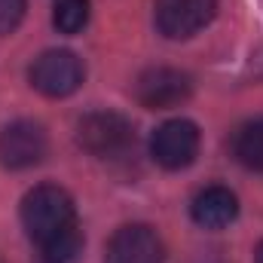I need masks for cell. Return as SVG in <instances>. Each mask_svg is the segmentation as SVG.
<instances>
[{"label": "cell", "mask_w": 263, "mask_h": 263, "mask_svg": "<svg viewBox=\"0 0 263 263\" xmlns=\"http://www.w3.org/2000/svg\"><path fill=\"white\" fill-rule=\"evenodd\" d=\"M18 214H22V227H25L28 239L37 242V248H43L46 242H52L65 230L77 227L73 199L59 184H37V187H31L25 193V199H22Z\"/></svg>", "instance_id": "1"}, {"label": "cell", "mask_w": 263, "mask_h": 263, "mask_svg": "<svg viewBox=\"0 0 263 263\" xmlns=\"http://www.w3.org/2000/svg\"><path fill=\"white\" fill-rule=\"evenodd\" d=\"M83 77H86V67L70 49H46L43 55L34 59V65L28 70L31 86L46 98L73 95L83 86Z\"/></svg>", "instance_id": "3"}, {"label": "cell", "mask_w": 263, "mask_h": 263, "mask_svg": "<svg viewBox=\"0 0 263 263\" xmlns=\"http://www.w3.org/2000/svg\"><path fill=\"white\" fill-rule=\"evenodd\" d=\"M52 25L59 34H80L89 25V0H55L52 9Z\"/></svg>", "instance_id": "11"}, {"label": "cell", "mask_w": 263, "mask_h": 263, "mask_svg": "<svg viewBox=\"0 0 263 263\" xmlns=\"http://www.w3.org/2000/svg\"><path fill=\"white\" fill-rule=\"evenodd\" d=\"M165 245L147 223H123L104 245V263H162Z\"/></svg>", "instance_id": "8"}, {"label": "cell", "mask_w": 263, "mask_h": 263, "mask_svg": "<svg viewBox=\"0 0 263 263\" xmlns=\"http://www.w3.org/2000/svg\"><path fill=\"white\" fill-rule=\"evenodd\" d=\"M193 95V77L178 67H147L135 80V101L147 110H168L181 107Z\"/></svg>", "instance_id": "4"}, {"label": "cell", "mask_w": 263, "mask_h": 263, "mask_svg": "<svg viewBox=\"0 0 263 263\" xmlns=\"http://www.w3.org/2000/svg\"><path fill=\"white\" fill-rule=\"evenodd\" d=\"M217 15V0H156L153 25L165 40H190Z\"/></svg>", "instance_id": "6"}, {"label": "cell", "mask_w": 263, "mask_h": 263, "mask_svg": "<svg viewBox=\"0 0 263 263\" xmlns=\"http://www.w3.org/2000/svg\"><path fill=\"white\" fill-rule=\"evenodd\" d=\"M233 156L251 168V172H263V117L245 123L233 138Z\"/></svg>", "instance_id": "10"}, {"label": "cell", "mask_w": 263, "mask_h": 263, "mask_svg": "<svg viewBox=\"0 0 263 263\" xmlns=\"http://www.w3.org/2000/svg\"><path fill=\"white\" fill-rule=\"evenodd\" d=\"M199 144L202 135L193 120H165L150 138V156L156 159V165L168 168V172H181L187 165H193L199 156Z\"/></svg>", "instance_id": "5"}, {"label": "cell", "mask_w": 263, "mask_h": 263, "mask_svg": "<svg viewBox=\"0 0 263 263\" xmlns=\"http://www.w3.org/2000/svg\"><path fill=\"white\" fill-rule=\"evenodd\" d=\"M254 263H263V242L257 245V251H254Z\"/></svg>", "instance_id": "14"}, {"label": "cell", "mask_w": 263, "mask_h": 263, "mask_svg": "<svg viewBox=\"0 0 263 263\" xmlns=\"http://www.w3.org/2000/svg\"><path fill=\"white\" fill-rule=\"evenodd\" d=\"M28 0H0V37L12 34L25 18Z\"/></svg>", "instance_id": "13"}, {"label": "cell", "mask_w": 263, "mask_h": 263, "mask_svg": "<svg viewBox=\"0 0 263 263\" xmlns=\"http://www.w3.org/2000/svg\"><path fill=\"white\" fill-rule=\"evenodd\" d=\"M77 144L98 159H117L135 144V126L117 110H92L77 123Z\"/></svg>", "instance_id": "2"}, {"label": "cell", "mask_w": 263, "mask_h": 263, "mask_svg": "<svg viewBox=\"0 0 263 263\" xmlns=\"http://www.w3.org/2000/svg\"><path fill=\"white\" fill-rule=\"evenodd\" d=\"M190 217L205 230H223L239 217V199L230 187L211 184L205 190H199L190 202Z\"/></svg>", "instance_id": "9"}, {"label": "cell", "mask_w": 263, "mask_h": 263, "mask_svg": "<svg viewBox=\"0 0 263 263\" xmlns=\"http://www.w3.org/2000/svg\"><path fill=\"white\" fill-rule=\"evenodd\" d=\"M80 251H83V233H80V227H70L40 248V257H43V263H73L80 257Z\"/></svg>", "instance_id": "12"}, {"label": "cell", "mask_w": 263, "mask_h": 263, "mask_svg": "<svg viewBox=\"0 0 263 263\" xmlns=\"http://www.w3.org/2000/svg\"><path fill=\"white\" fill-rule=\"evenodd\" d=\"M49 138L46 129L34 120H15L0 129V165L9 172L34 168L46 156Z\"/></svg>", "instance_id": "7"}]
</instances>
